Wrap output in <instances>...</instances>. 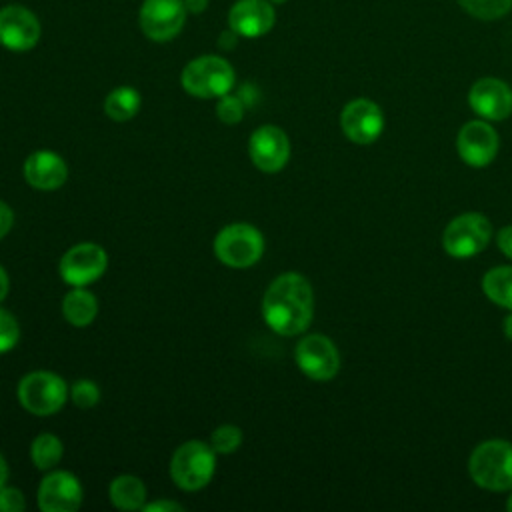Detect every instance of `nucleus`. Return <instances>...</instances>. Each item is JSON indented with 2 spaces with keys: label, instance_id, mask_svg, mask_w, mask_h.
Listing matches in <instances>:
<instances>
[{
  "label": "nucleus",
  "instance_id": "f257e3e1",
  "mask_svg": "<svg viewBox=\"0 0 512 512\" xmlns=\"http://www.w3.org/2000/svg\"><path fill=\"white\" fill-rule=\"evenodd\" d=\"M314 314V294L310 282L286 272L272 280L262 298V316L270 330L280 336H296L310 326Z\"/></svg>",
  "mask_w": 512,
  "mask_h": 512
},
{
  "label": "nucleus",
  "instance_id": "f03ea898",
  "mask_svg": "<svg viewBox=\"0 0 512 512\" xmlns=\"http://www.w3.org/2000/svg\"><path fill=\"white\" fill-rule=\"evenodd\" d=\"M474 484L502 492L512 488V444L506 440H486L474 448L468 460Z\"/></svg>",
  "mask_w": 512,
  "mask_h": 512
},
{
  "label": "nucleus",
  "instance_id": "7ed1b4c3",
  "mask_svg": "<svg viewBox=\"0 0 512 512\" xmlns=\"http://www.w3.org/2000/svg\"><path fill=\"white\" fill-rule=\"evenodd\" d=\"M234 80L232 64L214 54L190 60L180 74L182 88L196 98H220L232 90Z\"/></svg>",
  "mask_w": 512,
  "mask_h": 512
},
{
  "label": "nucleus",
  "instance_id": "20e7f679",
  "mask_svg": "<svg viewBox=\"0 0 512 512\" xmlns=\"http://www.w3.org/2000/svg\"><path fill=\"white\" fill-rule=\"evenodd\" d=\"M216 470V452L210 444L188 440L180 444L170 462V476L182 490L204 488Z\"/></svg>",
  "mask_w": 512,
  "mask_h": 512
},
{
  "label": "nucleus",
  "instance_id": "39448f33",
  "mask_svg": "<svg viewBox=\"0 0 512 512\" xmlns=\"http://www.w3.org/2000/svg\"><path fill=\"white\" fill-rule=\"evenodd\" d=\"M262 252V232L246 222L228 224L214 238L216 258L230 268H248L260 260Z\"/></svg>",
  "mask_w": 512,
  "mask_h": 512
},
{
  "label": "nucleus",
  "instance_id": "423d86ee",
  "mask_svg": "<svg viewBox=\"0 0 512 512\" xmlns=\"http://www.w3.org/2000/svg\"><path fill=\"white\" fill-rule=\"evenodd\" d=\"M66 382L48 370L26 374L18 384V402L34 416H50L58 412L68 400Z\"/></svg>",
  "mask_w": 512,
  "mask_h": 512
},
{
  "label": "nucleus",
  "instance_id": "0eeeda50",
  "mask_svg": "<svg viewBox=\"0 0 512 512\" xmlns=\"http://www.w3.org/2000/svg\"><path fill=\"white\" fill-rule=\"evenodd\" d=\"M492 238V224L478 212L456 216L442 234L444 250L454 258H470L482 252Z\"/></svg>",
  "mask_w": 512,
  "mask_h": 512
},
{
  "label": "nucleus",
  "instance_id": "6e6552de",
  "mask_svg": "<svg viewBox=\"0 0 512 512\" xmlns=\"http://www.w3.org/2000/svg\"><path fill=\"white\" fill-rule=\"evenodd\" d=\"M186 14L184 0H144L138 20L146 38L168 42L184 28Z\"/></svg>",
  "mask_w": 512,
  "mask_h": 512
},
{
  "label": "nucleus",
  "instance_id": "1a4fd4ad",
  "mask_svg": "<svg viewBox=\"0 0 512 512\" xmlns=\"http://www.w3.org/2000/svg\"><path fill=\"white\" fill-rule=\"evenodd\" d=\"M108 266V254L100 244L80 242L60 258V276L70 286H86L98 280Z\"/></svg>",
  "mask_w": 512,
  "mask_h": 512
},
{
  "label": "nucleus",
  "instance_id": "9d476101",
  "mask_svg": "<svg viewBox=\"0 0 512 512\" xmlns=\"http://www.w3.org/2000/svg\"><path fill=\"white\" fill-rule=\"evenodd\" d=\"M298 368L312 380H330L340 370V354L324 334H308L296 344Z\"/></svg>",
  "mask_w": 512,
  "mask_h": 512
},
{
  "label": "nucleus",
  "instance_id": "9b49d317",
  "mask_svg": "<svg viewBox=\"0 0 512 512\" xmlns=\"http://www.w3.org/2000/svg\"><path fill=\"white\" fill-rule=\"evenodd\" d=\"M42 28L34 12L20 4L0 8V44L12 52L32 50L40 40Z\"/></svg>",
  "mask_w": 512,
  "mask_h": 512
},
{
  "label": "nucleus",
  "instance_id": "f8f14e48",
  "mask_svg": "<svg viewBox=\"0 0 512 512\" xmlns=\"http://www.w3.org/2000/svg\"><path fill=\"white\" fill-rule=\"evenodd\" d=\"M340 126L354 144H372L384 128V114L380 106L368 98H356L342 108Z\"/></svg>",
  "mask_w": 512,
  "mask_h": 512
},
{
  "label": "nucleus",
  "instance_id": "ddd939ff",
  "mask_svg": "<svg viewBox=\"0 0 512 512\" xmlns=\"http://www.w3.org/2000/svg\"><path fill=\"white\" fill-rule=\"evenodd\" d=\"M248 152L258 170L272 174L286 166L290 158V140L282 128L264 124L252 132Z\"/></svg>",
  "mask_w": 512,
  "mask_h": 512
},
{
  "label": "nucleus",
  "instance_id": "4468645a",
  "mask_svg": "<svg viewBox=\"0 0 512 512\" xmlns=\"http://www.w3.org/2000/svg\"><path fill=\"white\" fill-rule=\"evenodd\" d=\"M456 148L468 166L484 168L498 154V134L488 122L472 120L460 128Z\"/></svg>",
  "mask_w": 512,
  "mask_h": 512
},
{
  "label": "nucleus",
  "instance_id": "2eb2a0df",
  "mask_svg": "<svg viewBox=\"0 0 512 512\" xmlns=\"http://www.w3.org/2000/svg\"><path fill=\"white\" fill-rule=\"evenodd\" d=\"M82 504V484L72 472H50L38 486V506L44 512H74Z\"/></svg>",
  "mask_w": 512,
  "mask_h": 512
},
{
  "label": "nucleus",
  "instance_id": "dca6fc26",
  "mask_svg": "<svg viewBox=\"0 0 512 512\" xmlns=\"http://www.w3.org/2000/svg\"><path fill=\"white\" fill-rule=\"evenodd\" d=\"M470 108L484 120H504L512 114V88L500 78H480L468 92Z\"/></svg>",
  "mask_w": 512,
  "mask_h": 512
},
{
  "label": "nucleus",
  "instance_id": "f3484780",
  "mask_svg": "<svg viewBox=\"0 0 512 512\" xmlns=\"http://www.w3.org/2000/svg\"><path fill=\"white\" fill-rule=\"evenodd\" d=\"M276 22L274 6L268 0H238L228 12V28L244 38H260Z\"/></svg>",
  "mask_w": 512,
  "mask_h": 512
},
{
  "label": "nucleus",
  "instance_id": "a211bd4d",
  "mask_svg": "<svg viewBox=\"0 0 512 512\" xmlns=\"http://www.w3.org/2000/svg\"><path fill=\"white\" fill-rule=\"evenodd\" d=\"M24 178L36 190H56L68 178V166L64 158L52 150H38L24 162Z\"/></svg>",
  "mask_w": 512,
  "mask_h": 512
},
{
  "label": "nucleus",
  "instance_id": "6ab92c4d",
  "mask_svg": "<svg viewBox=\"0 0 512 512\" xmlns=\"http://www.w3.org/2000/svg\"><path fill=\"white\" fill-rule=\"evenodd\" d=\"M62 314L72 326H88L98 314L96 296L82 286H74L62 300Z\"/></svg>",
  "mask_w": 512,
  "mask_h": 512
},
{
  "label": "nucleus",
  "instance_id": "aec40b11",
  "mask_svg": "<svg viewBox=\"0 0 512 512\" xmlns=\"http://www.w3.org/2000/svg\"><path fill=\"white\" fill-rule=\"evenodd\" d=\"M110 500L120 510H142L146 504V486L132 474H120L110 484Z\"/></svg>",
  "mask_w": 512,
  "mask_h": 512
},
{
  "label": "nucleus",
  "instance_id": "412c9836",
  "mask_svg": "<svg viewBox=\"0 0 512 512\" xmlns=\"http://www.w3.org/2000/svg\"><path fill=\"white\" fill-rule=\"evenodd\" d=\"M140 110V92L132 86L114 88L104 100V112L114 122H126Z\"/></svg>",
  "mask_w": 512,
  "mask_h": 512
},
{
  "label": "nucleus",
  "instance_id": "4be33fe9",
  "mask_svg": "<svg viewBox=\"0 0 512 512\" xmlns=\"http://www.w3.org/2000/svg\"><path fill=\"white\" fill-rule=\"evenodd\" d=\"M482 290L494 304L512 310V266L490 268L482 278Z\"/></svg>",
  "mask_w": 512,
  "mask_h": 512
},
{
  "label": "nucleus",
  "instance_id": "5701e85b",
  "mask_svg": "<svg viewBox=\"0 0 512 512\" xmlns=\"http://www.w3.org/2000/svg\"><path fill=\"white\" fill-rule=\"evenodd\" d=\"M30 458L38 470H52L62 458V442L50 432L38 434L30 446Z\"/></svg>",
  "mask_w": 512,
  "mask_h": 512
},
{
  "label": "nucleus",
  "instance_id": "b1692460",
  "mask_svg": "<svg viewBox=\"0 0 512 512\" xmlns=\"http://www.w3.org/2000/svg\"><path fill=\"white\" fill-rule=\"evenodd\" d=\"M470 16L490 22L506 16L512 10V0H456Z\"/></svg>",
  "mask_w": 512,
  "mask_h": 512
},
{
  "label": "nucleus",
  "instance_id": "393cba45",
  "mask_svg": "<svg viewBox=\"0 0 512 512\" xmlns=\"http://www.w3.org/2000/svg\"><path fill=\"white\" fill-rule=\"evenodd\" d=\"M242 444V430L234 424L218 426L210 436V446L216 454H232Z\"/></svg>",
  "mask_w": 512,
  "mask_h": 512
},
{
  "label": "nucleus",
  "instance_id": "a878e982",
  "mask_svg": "<svg viewBox=\"0 0 512 512\" xmlns=\"http://www.w3.org/2000/svg\"><path fill=\"white\" fill-rule=\"evenodd\" d=\"M20 340V324L12 312L0 308V354L10 352Z\"/></svg>",
  "mask_w": 512,
  "mask_h": 512
},
{
  "label": "nucleus",
  "instance_id": "bb28decb",
  "mask_svg": "<svg viewBox=\"0 0 512 512\" xmlns=\"http://www.w3.org/2000/svg\"><path fill=\"white\" fill-rule=\"evenodd\" d=\"M70 398L78 408H92L100 400V388L92 380H76L70 388Z\"/></svg>",
  "mask_w": 512,
  "mask_h": 512
},
{
  "label": "nucleus",
  "instance_id": "cd10ccee",
  "mask_svg": "<svg viewBox=\"0 0 512 512\" xmlns=\"http://www.w3.org/2000/svg\"><path fill=\"white\" fill-rule=\"evenodd\" d=\"M216 116L224 124H238L244 116V102L238 96H232L230 92L218 98L216 104Z\"/></svg>",
  "mask_w": 512,
  "mask_h": 512
},
{
  "label": "nucleus",
  "instance_id": "c85d7f7f",
  "mask_svg": "<svg viewBox=\"0 0 512 512\" xmlns=\"http://www.w3.org/2000/svg\"><path fill=\"white\" fill-rule=\"evenodd\" d=\"M24 508H26V500L18 488H12V486L0 488V512H22Z\"/></svg>",
  "mask_w": 512,
  "mask_h": 512
},
{
  "label": "nucleus",
  "instance_id": "c756f323",
  "mask_svg": "<svg viewBox=\"0 0 512 512\" xmlns=\"http://www.w3.org/2000/svg\"><path fill=\"white\" fill-rule=\"evenodd\" d=\"M142 510L144 512H182L184 508L178 502H172V500H154V502L144 504Z\"/></svg>",
  "mask_w": 512,
  "mask_h": 512
},
{
  "label": "nucleus",
  "instance_id": "7c9ffc66",
  "mask_svg": "<svg viewBox=\"0 0 512 512\" xmlns=\"http://www.w3.org/2000/svg\"><path fill=\"white\" fill-rule=\"evenodd\" d=\"M14 224V214H12V208L0 200V240L10 232Z\"/></svg>",
  "mask_w": 512,
  "mask_h": 512
},
{
  "label": "nucleus",
  "instance_id": "2f4dec72",
  "mask_svg": "<svg viewBox=\"0 0 512 512\" xmlns=\"http://www.w3.org/2000/svg\"><path fill=\"white\" fill-rule=\"evenodd\" d=\"M498 248L502 250L504 256L512 258V226H504L500 232H498Z\"/></svg>",
  "mask_w": 512,
  "mask_h": 512
},
{
  "label": "nucleus",
  "instance_id": "473e14b6",
  "mask_svg": "<svg viewBox=\"0 0 512 512\" xmlns=\"http://www.w3.org/2000/svg\"><path fill=\"white\" fill-rule=\"evenodd\" d=\"M236 40H238V34L232 30V28H228L226 32H222L220 34V48H224V50H232L234 46H236Z\"/></svg>",
  "mask_w": 512,
  "mask_h": 512
},
{
  "label": "nucleus",
  "instance_id": "72a5a7b5",
  "mask_svg": "<svg viewBox=\"0 0 512 512\" xmlns=\"http://www.w3.org/2000/svg\"><path fill=\"white\" fill-rule=\"evenodd\" d=\"M184 8L190 14H200L208 8V0H184Z\"/></svg>",
  "mask_w": 512,
  "mask_h": 512
},
{
  "label": "nucleus",
  "instance_id": "f704fd0d",
  "mask_svg": "<svg viewBox=\"0 0 512 512\" xmlns=\"http://www.w3.org/2000/svg\"><path fill=\"white\" fill-rule=\"evenodd\" d=\"M8 288H10V280H8V274H6V270L0 266V302L6 298V294H8Z\"/></svg>",
  "mask_w": 512,
  "mask_h": 512
},
{
  "label": "nucleus",
  "instance_id": "c9c22d12",
  "mask_svg": "<svg viewBox=\"0 0 512 512\" xmlns=\"http://www.w3.org/2000/svg\"><path fill=\"white\" fill-rule=\"evenodd\" d=\"M6 480H8V464H6L4 456L0 454V488L6 484Z\"/></svg>",
  "mask_w": 512,
  "mask_h": 512
},
{
  "label": "nucleus",
  "instance_id": "e433bc0d",
  "mask_svg": "<svg viewBox=\"0 0 512 512\" xmlns=\"http://www.w3.org/2000/svg\"><path fill=\"white\" fill-rule=\"evenodd\" d=\"M504 334H506L508 340H512V310H510V314L504 318Z\"/></svg>",
  "mask_w": 512,
  "mask_h": 512
},
{
  "label": "nucleus",
  "instance_id": "4c0bfd02",
  "mask_svg": "<svg viewBox=\"0 0 512 512\" xmlns=\"http://www.w3.org/2000/svg\"><path fill=\"white\" fill-rule=\"evenodd\" d=\"M506 508L512 512V494L508 496V500H506Z\"/></svg>",
  "mask_w": 512,
  "mask_h": 512
},
{
  "label": "nucleus",
  "instance_id": "58836bf2",
  "mask_svg": "<svg viewBox=\"0 0 512 512\" xmlns=\"http://www.w3.org/2000/svg\"><path fill=\"white\" fill-rule=\"evenodd\" d=\"M268 2H270V4H284L286 0H268Z\"/></svg>",
  "mask_w": 512,
  "mask_h": 512
}]
</instances>
